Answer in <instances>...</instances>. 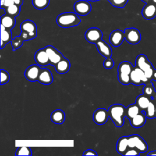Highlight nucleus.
Masks as SVG:
<instances>
[{
	"label": "nucleus",
	"instance_id": "obj_1",
	"mask_svg": "<svg viewBox=\"0 0 156 156\" xmlns=\"http://www.w3.org/2000/svg\"><path fill=\"white\" fill-rule=\"evenodd\" d=\"M126 111V108L123 105L119 104L112 105L108 108L109 118L117 127H121L124 125Z\"/></svg>",
	"mask_w": 156,
	"mask_h": 156
},
{
	"label": "nucleus",
	"instance_id": "obj_2",
	"mask_svg": "<svg viewBox=\"0 0 156 156\" xmlns=\"http://www.w3.org/2000/svg\"><path fill=\"white\" fill-rule=\"evenodd\" d=\"M80 19L76 13L65 12L60 14L56 19L57 24L61 27L68 28L78 26Z\"/></svg>",
	"mask_w": 156,
	"mask_h": 156
},
{
	"label": "nucleus",
	"instance_id": "obj_3",
	"mask_svg": "<svg viewBox=\"0 0 156 156\" xmlns=\"http://www.w3.org/2000/svg\"><path fill=\"white\" fill-rule=\"evenodd\" d=\"M134 66L128 61H124L119 63L118 68V79L119 82L124 85L130 83V74Z\"/></svg>",
	"mask_w": 156,
	"mask_h": 156
},
{
	"label": "nucleus",
	"instance_id": "obj_4",
	"mask_svg": "<svg viewBox=\"0 0 156 156\" xmlns=\"http://www.w3.org/2000/svg\"><path fill=\"white\" fill-rule=\"evenodd\" d=\"M128 144L129 147L135 148L140 152H145L148 149V146L145 140L137 134L128 136Z\"/></svg>",
	"mask_w": 156,
	"mask_h": 156
},
{
	"label": "nucleus",
	"instance_id": "obj_5",
	"mask_svg": "<svg viewBox=\"0 0 156 156\" xmlns=\"http://www.w3.org/2000/svg\"><path fill=\"white\" fill-rule=\"evenodd\" d=\"M125 40L129 44H136L141 39L140 32L136 28H126L124 30Z\"/></svg>",
	"mask_w": 156,
	"mask_h": 156
},
{
	"label": "nucleus",
	"instance_id": "obj_6",
	"mask_svg": "<svg viewBox=\"0 0 156 156\" xmlns=\"http://www.w3.org/2000/svg\"><path fill=\"white\" fill-rule=\"evenodd\" d=\"M21 32L27 34L30 40L34 39L37 35V28L35 23L31 20H25L22 22L20 26Z\"/></svg>",
	"mask_w": 156,
	"mask_h": 156
},
{
	"label": "nucleus",
	"instance_id": "obj_7",
	"mask_svg": "<svg viewBox=\"0 0 156 156\" xmlns=\"http://www.w3.org/2000/svg\"><path fill=\"white\" fill-rule=\"evenodd\" d=\"M44 49L48 55L49 64L52 66H55L64 57L62 53L52 46H47L44 48Z\"/></svg>",
	"mask_w": 156,
	"mask_h": 156
},
{
	"label": "nucleus",
	"instance_id": "obj_8",
	"mask_svg": "<svg viewBox=\"0 0 156 156\" xmlns=\"http://www.w3.org/2000/svg\"><path fill=\"white\" fill-rule=\"evenodd\" d=\"M74 9L77 15L85 16L91 12V5L87 0H79L75 2Z\"/></svg>",
	"mask_w": 156,
	"mask_h": 156
},
{
	"label": "nucleus",
	"instance_id": "obj_9",
	"mask_svg": "<svg viewBox=\"0 0 156 156\" xmlns=\"http://www.w3.org/2000/svg\"><path fill=\"white\" fill-rule=\"evenodd\" d=\"M102 31L97 27L88 29L85 33V38L87 41L91 43H95L102 38Z\"/></svg>",
	"mask_w": 156,
	"mask_h": 156
},
{
	"label": "nucleus",
	"instance_id": "obj_10",
	"mask_svg": "<svg viewBox=\"0 0 156 156\" xmlns=\"http://www.w3.org/2000/svg\"><path fill=\"white\" fill-rule=\"evenodd\" d=\"M39 65H32L28 66L25 72L24 76L26 78L31 82H35L38 80V76L41 70V68Z\"/></svg>",
	"mask_w": 156,
	"mask_h": 156
},
{
	"label": "nucleus",
	"instance_id": "obj_11",
	"mask_svg": "<svg viewBox=\"0 0 156 156\" xmlns=\"http://www.w3.org/2000/svg\"><path fill=\"white\" fill-rule=\"evenodd\" d=\"M109 118L108 112L102 108L96 109L93 115V119L94 122L99 125L104 124Z\"/></svg>",
	"mask_w": 156,
	"mask_h": 156
},
{
	"label": "nucleus",
	"instance_id": "obj_12",
	"mask_svg": "<svg viewBox=\"0 0 156 156\" xmlns=\"http://www.w3.org/2000/svg\"><path fill=\"white\" fill-rule=\"evenodd\" d=\"M124 39V32L118 29L115 30L112 32L109 37L110 43L114 47L119 46L122 44Z\"/></svg>",
	"mask_w": 156,
	"mask_h": 156
},
{
	"label": "nucleus",
	"instance_id": "obj_13",
	"mask_svg": "<svg viewBox=\"0 0 156 156\" xmlns=\"http://www.w3.org/2000/svg\"><path fill=\"white\" fill-rule=\"evenodd\" d=\"M146 72L154 68L151 62L148 60L144 54H140L137 56L135 60V66Z\"/></svg>",
	"mask_w": 156,
	"mask_h": 156
},
{
	"label": "nucleus",
	"instance_id": "obj_14",
	"mask_svg": "<svg viewBox=\"0 0 156 156\" xmlns=\"http://www.w3.org/2000/svg\"><path fill=\"white\" fill-rule=\"evenodd\" d=\"M141 14L143 18L147 20H150L156 16V5L153 2L146 3L143 7Z\"/></svg>",
	"mask_w": 156,
	"mask_h": 156
},
{
	"label": "nucleus",
	"instance_id": "obj_15",
	"mask_svg": "<svg viewBox=\"0 0 156 156\" xmlns=\"http://www.w3.org/2000/svg\"><path fill=\"white\" fill-rule=\"evenodd\" d=\"M98 49V51L101 55L105 58L111 57L112 55V50L108 44H107L102 39L94 43Z\"/></svg>",
	"mask_w": 156,
	"mask_h": 156
},
{
	"label": "nucleus",
	"instance_id": "obj_16",
	"mask_svg": "<svg viewBox=\"0 0 156 156\" xmlns=\"http://www.w3.org/2000/svg\"><path fill=\"white\" fill-rule=\"evenodd\" d=\"M35 60L36 63L41 66H44L49 64V57L44 48L40 49L35 52Z\"/></svg>",
	"mask_w": 156,
	"mask_h": 156
},
{
	"label": "nucleus",
	"instance_id": "obj_17",
	"mask_svg": "<svg viewBox=\"0 0 156 156\" xmlns=\"http://www.w3.org/2000/svg\"><path fill=\"white\" fill-rule=\"evenodd\" d=\"M37 81L41 84L50 85L53 82V76L51 72L46 68L41 69Z\"/></svg>",
	"mask_w": 156,
	"mask_h": 156
},
{
	"label": "nucleus",
	"instance_id": "obj_18",
	"mask_svg": "<svg viewBox=\"0 0 156 156\" xmlns=\"http://www.w3.org/2000/svg\"><path fill=\"white\" fill-rule=\"evenodd\" d=\"M12 40L11 30L7 29L4 26L1 24V49Z\"/></svg>",
	"mask_w": 156,
	"mask_h": 156
},
{
	"label": "nucleus",
	"instance_id": "obj_19",
	"mask_svg": "<svg viewBox=\"0 0 156 156\" xmlns=\"http://www.w3.org/2000/svg\"><path fill=\"white\" fill-rule=\"evenodd\" d=\"M146 118L147 117L144 112H141L137 115L130 119V123L134 128H140L146 123Z\"/></svg>",
	"mask_w": 156,
	"mask_h": 156
},
{
	"label": "nucleus",
	"instance_id": "obj_20",
	"mask_svg": "<svg viewBox=\"0 0 156 156\" xmlns=\"http://www.w3.org/2000/svg\"><path fill=\"white\" fill-rule=\"evenodd\" d=\"M56 71L59 74H65L70 69L71 63L68 59L63 57L60 62H58L55 66Z\"/></svg>",
	"mask_w": 156,
	"mask_h": 156
},
{
	"label": "nucleus",
	"instance_id": "obj_21",
	"mask_svg": "<svg viewBox=\"0 0 156 156\" xmlns=\"http://www.w3.org/2000/svg\"><path fill=\"white\" fill-rule=\"evenodd\" d=\"M151 100H152L151 98L143 94L139 95L136 98L135 104L138 106V107L140 108L141 112H144L147 108V107H148Z\"/></svg>",
	"mask_w": 156,
	"mask_h": 156
},
{
	"label": "nucleus",
	"instance_id": "obj_22",
	"mask_svg": "<svg viewBox=\"0 0 156 156\" xmlns=\"http://www.w3.org/2000/svg\"><path fill=\"white\" fill-rule=\"evenodd\" d=\"M51 119L52 122L57 124H61L63 123L65 119V112L60 109L53 111L51 115Z\"/></svg>",
	"mask_w": 156,
	"mask_h": 156
},
{
	"label": "nucleus",
	"instance_id": "obj_23",
	"mask_svg": "<svg viewBox=\"0 0 156 156\" xmlns=\"http://www.w3.org/2000/svg\"><path fill=\"white\" fill-rule=\"evenodd\" d=\"M16 21L15 17L7 14H4L1 17V24L4 26L7 29L11 30L15 25Z\"/></svg>",
	"mask_w": 156,
	"mask_h": 156
},
{
	"label": "nucleus",
	"instance_id": "obj_24",
	"mask_svg": "<svg viewBox=\"0 0 156 156\" xmlns=\"http://www.w3.org/2000/svg\"><path fill=\"white\" fill-rule=\"evenodd\" d=\"M128 148V136H123L119 138L116 143L117 152L121 155H124V154Z\"/></svg>",
	"mask_w": 156,
	"mask_h": 156
},
{
	"label": "nucleus",
	"instance_id": "obj_25",
	"mask_svg": "<svg viewBox=\"0 0 156 156\" xmlns=\"http://www.w3.org/2000/svg\"><path fill=\"white\" fill-rule=\"evenodd\" d=\"M141 111L140 110V108L136 104H133L129 105L126 108V116L130 119L136 115H137L138 113H140Z\"/></svg>",
	"mask_w": 156,
	"mask_h": 156
},
{
	"label": "nucleus",
	"instance_id": "obj_26",
	"mask_svg": "<svg viewBox=\"0 0 156 156\" xmlns=\"http://www.w3.org/2000/svg\"><path fill=\"white\" fill-rule=\"evenodd\" d=\"M155 107H156V103L154 101V100L152 99L148 107L144 111V113L147 118L152 119L155 118Z\"/></svg>",
	"mask_w": 156,
	"mask_h": 156
},
{
	"label": "nucleus",
	"instance_id": "obj_27",
	"mask_svg": "<svg viewBox=\"0 0 156 156\" xmlns=\"http://www.w3.org/2000/svg\"><path fill=\"white\" fill-rule=\"evenodd\" d=\"M143 94L152 99L155 93V90L154 87L152 83V81H149L147 83L145 84L143 89Z\"/></svg>",
	"mask_w": 156,
	"mask_h": 156
},
{
	"label": "nucleus",
	"instance_id": "obj_28",
	"mask_svg": "<svg viewBox=\"0 0 156 156\" xmlns=\"http://www.w3.org/2000/svg\"><path fill=\"white\" fill-rule=\"evenodd\" d=\"M4 10H5V13L10 15L13 17H16L20 13V6L16 5V4H13L8 7H6L4 9Z\"/></svg>",
	"mask_w": 156,
	"mask_h": 156
},
{
	"label": "nucleus",
	"instance_id": "obj_29",
	"mask_svg": "<svg viewBox=\"0 0 156 156\" xmlns=\"http://www.w3.org/2000/svg\"><path fill=\"white\" fill-rule=\"evenodd\" d=\"M33 6L38 10L46 9L49 4L50 0H32Z\"/></svg>",
	"mask_w": 156,
	"mask_h": 156
},
{
	"label": "nucleus",
	"instance_id": "obj_30",
	"mask_svg": "<svg viewBox=\"0 0 156 156\" xmlns=\"http://www.w3.org/2000/svg\"><path fill=\"white\" fill-rule=\"evenodd\" d=\"M130 83L135 85H140L143 84V82L141 81L140 76H138L137 72L136 71L134 68L130 73Z\"/></svg>",
	"mask_w": 156,
	"mask_h": 156
},
{
	"label": "nucleus",
	"instance_id": "obj_31",
	"mask_svg": "<svg viewBox=\"0 0 156 156\" xmlns=\"http://www.w3.org/2000/svg\"><path fill=\"white\" fill-rule=\"evenodd\" d=\"M16 155H32V150L29 146H21L18 147L15 153Z\"/></svg>",
	"mask_w": 156,
	"mask_h": 156
},
{
	"label": "nucleus",
	"instance_id": "obj_32",
	"mask_svg": "<svg viewBox=\"0 0 156 156\" xmlns=\"http://www.w3.org/2000/svg\"><path fill=\"white\" fill-rule=\"evenodd\" d=\"M24 40L20 36H16V37H15V38L12 39V41H11V44L13 48V50L15 51L16 49H18L19 48H20L24 42Z\"/></svg>",
	"mask_w": 156,
	"mask_h": 156
},
{
	"label": "nucleus",
	"instance_id": "obj_33",
	"mask_svg": "<svg viewBox=\"0 0 156 156\" xmlns=\"http://www.w3.org/2000/svg\"><path fill=\"white\" fill-rule=\"evenodd\" d=\"M114 7L118 8H124L129 0H108Z\"/></svg>",
	"mask_w": 156,
	"mask_h": 156
},
{
	"label": "nucleus",
	"instance_id": "obj_34",
	"mask_svg": "<svg viewBox=\"0 0 156 156\" xmlns=\"http://www.w3.org/2000/svg\"><path fill=\"white\" fill-rule=\"evenodd\" d=\"M10 79V75L8 72L4 69H1V85L6 84Z\"/></svg>",
	"mask_w": 156,
	"mask_h": 156
},
{
	"label": "nucleus",
	"instance_id": "obj_35",
	"mask_svg": "<svg viewBox=\"0 0 156 156\" xmlns=\"http://www.w3.org/2000/svg\"><path fill=\"white\" fill-rule=\"evenodd\" d=\"M134 68H135V69L136 70V71L137 72V73H138V76H140V77L141 81L143 82V84L145 85L146 83H147V82H149L150 81V80L147 78V77H146V76L144 72L142 69H141L140 68H137V67H136V66H134Z\"/></svg>",
	"mask_w": 156,
	"mask_h": 156
},
{
	"label": "nucleus",
	"instance_id": "obj_36",
	"mask_svg": "<svg viewBox=\"0 0 156 156\" xmlns=\"http://www.w3.org/2000/svg\"><path fill=\"white\" fill-rule=\"evenodd\" d=\"M114 65H115L114 61L110 57L106 58L103 63L104 67L107 69H110L112 68L114 66Z\"/></svg>",
	"mask_w": 156,
	"mask_h": 156
},
{
	"label": "nucleus",
	"instance_id": "obj_37",
	"mask_svg": "<svg viewBox=\"0 0 156 156\" xmlns=\"http://www.w3.org/2000/svg\"><path fill=\"white\" fill-rule=\"evenodd\" d=\"M140 153L141 152L135 148L129 147L123 155H139Z\"/></svg>",
	"mask_w": 156,
	"mask_h": 156
},
{
	"label": "nucleus",
	"instance_id": "obj_38",
	"mask_svg": "<svg viewBox=\"0 0 156 156\" xmlns=\"http://www.w3.org/2000/svg\"><path fill=\"white\" fill-rule=\"evenodd\" d=\"M83 155H98V153L94 150L88 149L83 152Z\"/></svg>",
	"mask_w": 156,
	"mask_h": 156
},
{
	"label": "nucleus",
	"instance_id": "obj_39",
	"mask_svg": "<svg viewBox=\"0 0 156 156\" xmlns=\"http://www.w3.org/2000/svg\"><path fill=\"white\" fill-rule=\"evenodd\" d=\"M14 4V2L13 0H5L3 5L1 7V8H6Z\"/></svg>",
	"mask_w": 156,
	"mask_h": 156
},
{
	"label": "nucleus",
	"instance_id": "obj_40",
	"mask_svg": "<svg viewBox=\"0 0 156 156\" xmlns=\"http://www.w3.org/2000/svg\"><path fill=\"white\" fill-rule=\"evenodd\" d=\"M14 2V4L16 5H18L19 6H21V5L23 3V0H13Z\"/></svg>",
	"mask_w": 156,
	"mask_h": 156
},
{
	"label": "nucleus",
	"instance_id": "obj_41",
	"mask_svg": "<svg viewBox=\"0 0 156 156\" xmlns=\"http://www.w3.org/2000/svg\"><path fill=\"white\" fill-rule=\"evenodd\" d=\"M147 155H156V150L150 152L147 154Z\"/></svg>",
	"mask_w": 156,
	"mask_h": 156
},
{
	"label": "nucleus",
	"instance_id": "obj_42",
	"mask_svg": "<svg viewBox=\"0 0 156 156\" xmlns=\"http://www.w3.org/2000/svg\"><path fill=\"white\" fill-rule=\"evenodd\" d=\"M152 80H154L156 81V69H155L154 74H153V77H152Z\"/></svg>",
	"mask_w": 156,
	"mask_h": 156
},
{
	"label": "nucleus",
	"instance_id": "obj_43",
	"mask_svg": "<svg viewBox=\"0 0 156 156\" xmlns=\"http://www.w3.org/2000/svg\"><path fill=\"white\" fill-rule=\"evenodd\" d=\"M152 100H154V101L156 103V92H155V94L154 95V96H153V98H152Z\"/></svg>",
	"mask_w": 156,
	"mask_h": 156
},
{
	"label": "nucleus",
	"instance_id": "obj_44",
	"mask_svg": "<svg viewBox=\"0 0 156 156\" xmlns=\"http://www.w3.org/2000/svg\"><path fill=\"white\" fill-rule=\"evenodd\" d=\"M143 2H145L146 4V3H148V2H152V0H141Z\"/></svg>",
	"mask_w": 156,
	"mask_h": 156
},
{
	"label": "nucleus",
	"instance_id": "obj_45",
	"mask_svg": "<svg viewBox=\"0 0 156 156\" xmlns=\"http://www.w3.org/2000/svg\"><path fill=\"white\" fill-rule=\"evenodd\" d=\"M5 0H1V7L3 5V4H4V2H5Z\"/></svg>",
	"mask_w": 156,
	"mask_h": 156
},
{
	"label": "nucleus",
	"instance_id": "obj_46",
	"mask_svg": "<svg viewBox=\"0 0 156 156\" xmlns=\"http://www.w3.org/2000/svg\"><path fill=\"white\" fill-rule=\"evenodd\" d=\"M152 2H153L154 4L156 5V0H152Z\"/></svg>",
	"mask_w": 156,
	"mask_h": 156
},
{
	"label": "nucleus",
	"instance_id": "obj_47",
	"mask_svg": "<svg viewBox=\"0 0 156 156\" xmlns=\"http://www.w3.org/2000/svg\"><path fill=\"white\" fill-rule=\"evenodd\" d=\"M89 1H99V0H87Z\"/></svg>",
	"mask_w": 156,
	"mask_h": 156
},
{
	"label": "nucleus",
	"instance_id": "obj_48",
	"mask_svg": "<svg viewBox=\"0 0 156 156\" xmlns=\"http://www.w3.org/2000/svg\"><path fill=\"white\" fill-rule=\"evenodd\" d=\"M155 118H156V107H155Z\"/></svg>",
	"mask_w": 156,
	"mask_h": 156
}]
</instances>
